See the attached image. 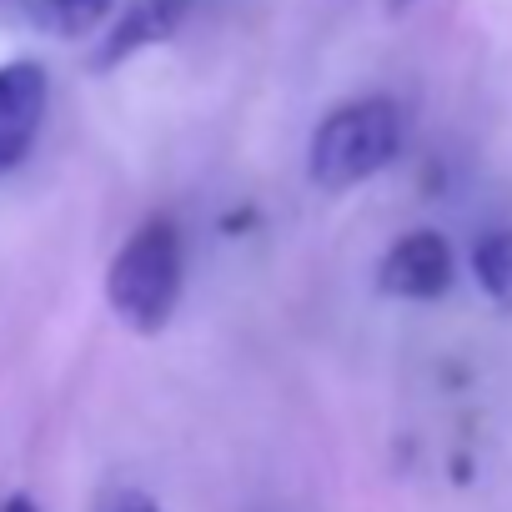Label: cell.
Instances as JSON below:
<instances>
[{"label": "cell", "mask_w": 512, "mask_h": 512, "mask_svg": "<svg viewBox=\"0 0 512 512\" xmlns=\"http://www.w3.org/2000/svg\"><path fill=\"white\" fill-rule=\"evenodd\" d=\"M181 277H186V256H181V231L171 216H151L141 221L126 246L111 256L106 267V302L111 312L141 332L156 337L166 332V322L176 317L181 302Z\"/></svg>", "instance_id": "obj_1"}, {"label": "cell", "mask_w": 512, "mask_h": 512, "mask_svg": "<svg viewBox=\"0 0 512 512\" xmlns=\"http://www.w3.org/2000/svg\"><path fill=\"white\" fill-rule=\"evenodd\" d=\"M402 156V106L387 96H362L322 116L307 146V176L322 191H352L382 176Z\"/></svg>", "instance_id": "obj_2"}, {"label": "cell", "mask_w": 512, "mask_h": 512, "mask_svg": "<svg viewBox=\"0 0 512 512\" xmlns=\"http://www.w3.org/2000/svg\"><path fill=\"white\" fill-rule=\"evenodd\" d=\"M452 287V246L437 231H407L387 246L377 267V292L402 302H437Z\"/></svg>", "instance_id": "obj_3"}, {"label": "cell", "mask_w": 512, "mask_h": 512, "mask_svg": "<svg viewBox=\"0 0 512 512\" xmlns=\"http://www.w3.org/2000/svg\"><path fill=\"white\" fill-rule=\"evenodd\" d=\"M46 101H51V81L41 61L0 66V171H11L31 156L46 121Z\"/></svg>", "instance_id": "obj_4"}, {"label": "cell", "mask_w": 512, "mask_h": 512, "mask_svg": "<svg viewBox=\"0 0 512 512\" xmlns=\"http://www.w3.org/2000/svg\"><path fill=\"white\" fill-rule=\"evenodd\" d=\"M186 16H191V0H136V6L111 26V36L101 41V51L91 56V66H96V71H111V66L131 61L136 51L171 41Z\"/></svg>", "instance_id": "obj_5"}, {"label": "cell", "mask_w": 512, "mask_h": 512, "mask_svg": "<svg viewBox=\"0 0 512 512\" xmlns=\"http://www.w3.org/2000/svg\"><path fill=\"white\" fill-rule=\"evenodd\" d=\"M472 277L487 302L512 317V226H492L472 241Z\"/></svg>", "instance_id": "obj_6"}, {"label": "cell", "mask_w": 512, "mask_h": 512, "mask_svg": "<svg viewBox=\"0 0 512 512\" xmlns=\"http://www.w3.org/2000/svg\"><path fill=\"white\" fill-rule=\"evenodd\" d=\"M111 11V0H46L41 26L61 31V36H86L101 26V16Z\"/></svg>", "instance_id": "obj_7"}, {"label": "cell", "mask_w": 512, "mask_h": 512, "mask_svg": "<svg viewBox=\"0 0 512 512\" xmlns=\"http://www.w3.org/2000/svg\"><path fill=\"white\" fill-rule=\"evenodd\" d=\"M46 0H0V16H26V21H41Z\"/></svg>", "instance_id": "obj_8"}, {"label": "cell", "mask_w": 512, "mask_h": 512, "mask_svg": "<svg viewBox=\"0 0 512 512\" xmlns=\"http://www.w3.org/2000/svg\"><path fill=\"white\" fill-rule=\"evenodd\" d=\"M0 512H36V502H31V497H11V502L0 507Z\"/></svg>", "instance_id": "obj_9"}, {"label": "cell", "mask_w": 512, "mask_h": 512, "mask_svg": "<svg viewBox=\"0 0 512 512\" xmlns=\"http://www.w3.org/2000/svg\"><path fill=\"white\" fill-rule=\"evenodd\" d=\"M121 512H156V507H151V502H126Z\"/></svg>", "instance_id": "obj_10"}]
</instances>
